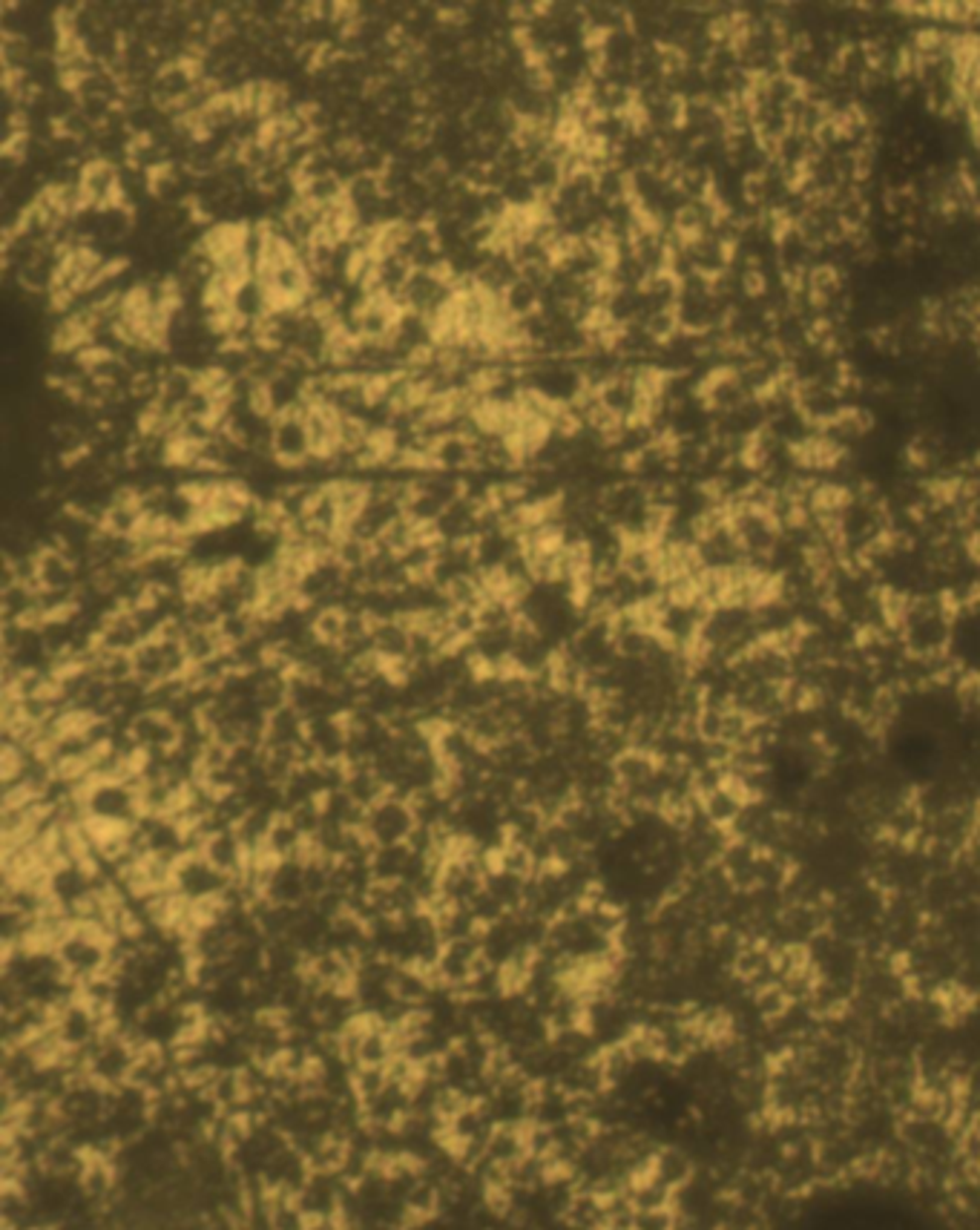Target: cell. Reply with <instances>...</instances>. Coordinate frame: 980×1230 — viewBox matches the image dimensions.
<instances>
[{
    "label": "cell",
    "instance_id": "cell-9",
    "mask_svg": "<svg viewBox=\"0 0 980 1230\" xmlns=\"http://www.w3.org/2000/svg\"><path fill=\"white\" fill-rule=\"evenodd\" d=\"M343 791L349 793L362 811H368L377 802H382L391 793V788L374 765H346Z\"/></svg>",
    "mask_w": 980,
    "mask_h": 1230
},
{
    "label": "cell",
    "instance_id": "cell-2",
    "mask_svg": "<svg viewBox=\"0 0 980 1230\" xmlns=\"http://www.w3.org/2000/svg\"><path fill=\"white\" fill-rule=\"evenodd\" d=\"M362 831L371 840V846H406L417 831L411 802L406 796L388 793L382 802L365 811Z\"/></svg>",
    "mask_w": 980,
    "mask_h": 1230
},
{
    "label": "cell",
    "instance_id": "cell-17",
    "mask_svg": "<svg viewBox=\"0 0 980 1230\" xmlns=\"http://www.w3.org/2000/svg\"><path fill=\"white\" fill-rule=\"evenodd\" d=\"M526 179L532 182V188L541 193V196H555V193L561 191V185H564V170H561L558 162H552L549 156H541V159H535L532 165L526 167Z\"/></svg>",
    "mask_w": 980,
    "mask_h": 1230
},
{
    "label": "cell",
    "instance_id": "cell-6",
    "mask_svg": "<svg viewBox=\"0 0 980 1230\" xmlns=\"http://www.w3.org/2000/svg\"><path fill=\"white\" fill-rule=\"evenodd\" d=\"M314 458L308 426L302 417H276L273 420V461L285 469H300Z\"/></svg>",
    "mask_w": 980,
    "mask_h": 1230
},
{
    "label": "cell",
    "instance_id": "cell-10",
    "mask_svg": "<svg viewBox=\"0 0 980 1230\" xmlns=\"http://www.w3.org/2000/svg\"><path fill=\"white\" fill-rule=\"evenodd\" d=\"M371 644H374V653L382 658V664L406 661V658H411V627L403 618L374 621ZM411 661H414V658H411Z\"/></svg>",
    "mask_w": 980,
    "mask_h": 1230
},
{
    "label": "cell",
    "instance_id": "cell-8",
    "mask_svg": "<svg viewBox=\"0 0 980 1230\" xmlns=\"http://www.w3.org/2000/svg\"><path fill=\"white\" fill-rule=\"evenodd\" d=\"M83 196L89 207H109L118 202L121 196V167L107 165V162H92L83 167L81 179Z\"/></svg>",
    "mask_w": 980,
    "mask_h": 1230
},
{
    "label": "cell",
    "instance_id": "cell-15",
    "mask_svg": "<svg viewBox=\"0 0 980 1230\" xmlns=\"http://www.w3.org/2000/svg\"><path fill=\"white\" fill-rule=\"evenodd\" d=\"M185 653H188V661H191V667H202V664H210V661H216L218 656H224L227 653V647H224V641H221V635H218V629H188V635H185Z\"/></svg>",
    "mask_w": 980,
    "mask_h": 1230
},
{
    "label": "cell",
    "instance_id": "cell-14",
    "mask_svg": "<svg viewBox=\"0 0 980 1230\" xmlns=\"http://www.w3.org/2000/svg\"><path fill=\"white\" fill-rule=\"evenodd\" d=\"M346 618H349V613L343 610V607H317L314 610V618H311V632H314V638L320 641V644H328V647H343V641H346Z\"/></svg>",
    "mask_w": 980,
    "mask_h": 1230
},
{
    "label": "cell",
    "instance_id": "cell-5",
    "mask_svg": "<svg viewBox=\"0 0 980 1230\" xmlns=\"http://www.w3.org/2000/svg\"><path fill=\"white\" fill-rule=\"evenodd\" d=\"M199 854L216 869L218 875H224L227 880H239V877L245 875L247 863H250V851L245 848L242 837L236 834L233 825L213 828V831L205 837Z\"/></svg>",
    "mask_w": 980,
    "mask_h": 1230
},
{
    "label": "cell",
    "instance_id": "cell-16",
    "mask_svg": "<svg viewBox=\"0 0 980 1230\" xmlns=\"http://www.w3.org/2000/svg\"><path fill=\"white\" fill-rule=\"evenodd\" d=\"M503 302H506V308L515 320H523V317H532V314L541 311V291L535 285H529L526 279H517L506 288Z\"/></svg>",
    "mask_w": 980,
    "mask_h": 1230
},
{
    "label": "cell",
    "instance_id": "cell-4",
    "mask_svg": "<svg viewBox=\"0 0 980 1230\" xmlns=\"http://www.w3.org/2000/svg\"><path fill=\"white\" fill-rule=\"evenodd\" d=\"M127 737L133 739V745L147 756H162V753H173L182 745V728L176 725L170 713L147 708L127 722Z\"/></svg>",
    "mask_w": 980,
    "mask_h": 1230
},
{
    "label": "cell",
    "instance_id": "cell-7",
    "mask_svg": "<svg viewBox=\"0 0 980 1230\" xmlns=\"http://www.w3.org/2000/svg\"><path fill=\"white\" fill-rule=\"evenodd\" d=\"M38 561V590L47 593H78L81 587V570L70 561V555L53 541L44 544L35 555Z\"/></svg>",
    "mask_w": 980,
    "mask_h": 1230
},
{
    "label": "cell",
    "instance_id": "cell-12",
    "mask_svg": "<svg viewBox=\"0 0 980 1230\" xmlns=\"http://www.w3.org/2000/svg\"><path fill=\"white\" fill-rule=\"evenodd\" d=\"M411 857L414 851L411 846H374L371 857H368V872L374 883H397L409 875Z\"/></svg>",
    "mask_w": 980,
    "mask_h": 1230
},
{
    "label": "cell",
    "instance_id": "cell-19",
    "mask_svg": "<svg viewBox=\"0 0 980 1230\" xmlns=\"http://www.w3.org/2000/svg\"><path fill=\"white\" fill-rule=\"evenodd\" d=\"M371 429H368V423H362L359 417H343L340 420V449L337 452H346V455H359L365 446H368V440H371Z\"/></svg>",
    "mask_w": 980,
    "mask_h": 1230
},
{
    "label": "cell",
    "instance_id": "cell-11",
    "mask_svg": "<svg viewBox=\"0 0 980 1230\" xmlns=\"http://www.w3.org/2000/svg\"><path fill=\"white\" fill-rule=\"evenodd\" d=\"M305 846H308V837L285 814H279L268 828L262 851L276 863H294V860H302Z\"/></svg>",
    "mask_w": 980,
    "mask_h": 1230
},
{
    "label": "cell",
    "instance_id": "cell-3",
    "mask_svg": "<svg viewBox=\"0 0 980 1230\" xmlns=\"http://www.w3.org/2000/svg\"><path fill=\"white\" fill-rule=\"evenodd\" d=\"M230 883L224 875H218L216 869L202 857V854H188L176 863V875H173V888L176 894H182L185 900H210V897H224L230 891Z\"/></svg>",
    "mask_w": 980,
    "mask_h": 1230
},
{
    "label": "cell",
    "instance_id": "cell-18",
    "mask_svg": "<svg viewBox=\"0 0 980 1230\" xmlns=\"http://www.w3.org/2000/svg\"><path fill=\"white\" fill-rule=\"evenodd\" d=\"M302 199H305V202H311V205H320V207L337 205V202H346V182H343L337 173H331V176H326V179L308 182V185L302 188Z\"/></svg>",
    "mask_w": 980,
    "mask_h": 1230
},
{
    "label": "cell",
    "instance_id": "cell-1",
    "mask_svg": "<svg viewBox=\"0 0 980 1230\" xmlns=\"http://www.w3.org/2000/svg\"><path fill=\"white\" fill-rule=\"evenodd\" d=\"M58 960L67 972V978L75 986L86 984L98 975L112 972V946L95 931L75 926V931L58 946Z\"/></svg>",
    "mask_w": 980,
    "mask_h": 1230
},
{
    "label": "cell",
    "instance_id": "cell-13",
    "mask_svg": "<svg viewBox=\"0 0 980 1230\" xmlns=\"http://www.w3.org/2000/svg\"><path fill=\"white\" fill-rule=\"evenodd\" d=\"M233 311H236V317H242L247 323H259L265 314L273 311L271 294L250 276L245 285H239L236 294H233Z\"/></svg>",
    "mask_w": 980,
    "mask_h": 1230
}]
</instances>
